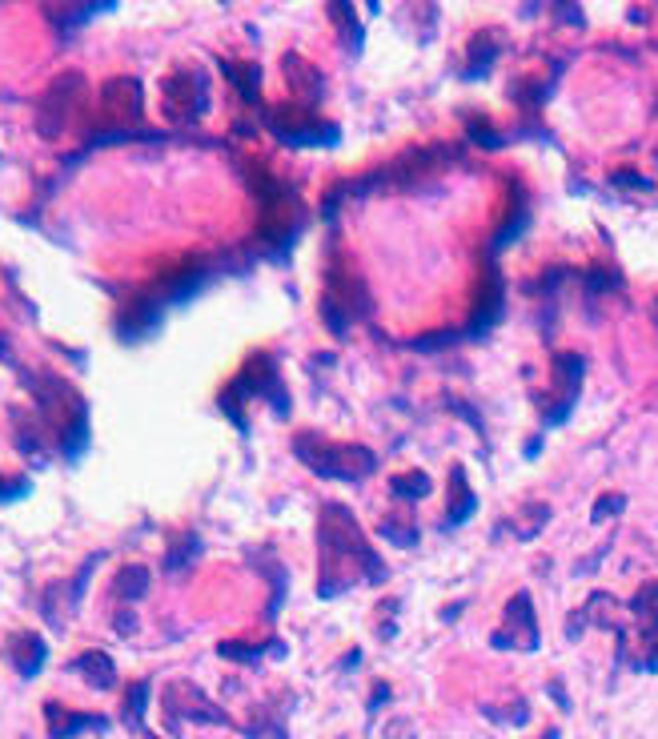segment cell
<instances>
[{
  "instance_id": "11",
  "label": "cell",
  "mask_w": 658,
  "mask_h": 739,
  "mask_svg": "<svg viewBox=\"0 0 658 739\" xmlns=\"http://www.w3.org/2000/svg\"><path fill=\"white\" fill-rule=\"evenodd\" d=\"M225 73L233 77V85L241 89L245 101H257V69L253 65H225Z\"/></svg>"
},
{
  "instance_id": "16",
  "label": "cell",
  "mask_w": 658,
  "mask_h": 739,
  "mask_svg": "<svg viewBox=\"0 0 658 739\" xmlns=\"http://www.w3.org/2000/svg\"><path fill=\"white\" fill-rule=\"evenodd\" d=\"M614 507H622V499H618V495H614V499H602V503L594 507V515H598V519H606V511H614Z\"/></svg>"
},
{
  "instance_id": "3",
  "label": "cell",
  "mask_w": 658,
  "mask_h": 739,
  "mask_svg": "<svg viewBox=\"0 0 658 739\" xmlns=\"http://www.w3.org/2000/svg\"><path fill=\"white\" fill-rule=\"evenodd\" d=\"M205 77L197 69H177L169 81H165V113L173 121H193L201 109H205Z\"/></svg>"
},
{
  "instance_id": "14",
  "label": "cell",
  "mask_w": 658,
  "mask_h": 739,
  "mask_svg": "<svg viewBox=\"0 0 658 739\" xmlns=\"http://www.w3.org/2000/svg\"><path fill=\"white\" fill-rule=\"evenodd\" d=\"M197 555V539H189V543H181L177 551H169V571H177L185 559H193Z\"/></svg>"
},
{
  "instance_id": "15",
  "label": "cell",
  "mask_w": 658,
  "mask_h": 739,
  "mask_svg": "<svg viewBox=\"0 0 658 739\" xmlns=\"http://www.w3.org/2000/svg\"><path fill=\"white\" fill-rule=\"evenodd\" d=\"M21 495H29V478H25L21 486H5V478H0V503H13V499H21Z\"/></svg>"
},
{
  "instance_id": "10",
  "label": "cell",
  "mask_w": 658,
  "mask_h": 739,
  "mask_svg": "<svg viewBox=\"0 0 658 739\" xmlns=\"http://www.w3.org/2000/svg\"><path fill=\"white\" fill-rule=\"evenodd\" d=\"M145 703H149V679H141V683L129 687V699H125V723H129V727H141Z\"/></svg>"
},
{
  "instance_id": "2",
  "label": "cell",
  "mask_w": 658,
  "mask_h": 739,
  "mask_svg": "<svg viewBox=\"0 0 658 739\" xmlns=\"http://www.w3.org/2000/svg\"><path fill=\"white\" fill-rule=\"evenodd\" d=\"M325 454H317L309 442L297 438V454L317 470V474H334V478H362L374 470V454L370 450H358V446H321Z\"/></svg>"
},
{
  "instance_id": "1",
  "label": "cell",
  "mask_w": 658,
  "mask_h": 739,
  "mask_svg": "<svg viewBox=\"0 0 658 739\" xmlns=\"http://www.w3.org/2000/svg\"><path fill=\"white\" fill-rule=\"evenodd\" d=\"M85 97V77L81 73H61L37 101V133L41 137H57L69 129L77 105Z\"/></svg>"
},
{
  "instance_id": "17",
  "label": "cell",
  "mask_w": 658,
  "mask_h": 739,
  "mask_svg": "<svg viewBox=\"0 0 658 739\" xmlns=\"http://www.w3.org/2000/svg\"><path fill=\"white\" fill-rule=\"evenodd\" d=\"M390 739H414V735H410V723H394V727H390Z\"/></svg>"
},
{
  "instance_id": "12",
  "label": "cell",
  "mask_w": 658,
  "mask_h": 739,
  "mask_svg": "<svg viewBox=\"0 0 658 739\" xmlns=\"http://www.w3.org/2000/svg\"><path fill=\"white\" fill-rule=\"evenodd\" d=\"M394 495H402V499H422V495H430V478H426V474L394 478Z\"/></svg>"
},
{
  "instance_id": "9",
  "label": "cell",
  "mask_w": 658,
  "mask_h": 739,
  "mask_svg": "<svg viewBox=\"0 0 658 739\" xmlns=\"http://www.w3.org/2000/svg\"><path fill=\"white\" fill-rule=\"evenodd\" d=\"M113 591L121 595V599H141L145 591H149V567H141V563H129V567H121L117 571V583H113Z\"/></svg>"
},
{
  "instance_id": "8",
  "label": "cell",
  "mask_w": 658,
  "mask_h": 739,
  "mask_svg": "<svg viewBox=\"0 0 658 739\" xmlns=\"http://www.w3.org/2000/svg\"><path fill=\"white\" fill-rule=\"evenodd\" d=\"M73 671H81L97 691H109V687L117 683V667H113V659H109L105 651H85V655H77V659H73Z\"/></svg>"
},
{
  "instance_id": "13",
  "label": "cell",
  "mask_w": 658,
  "mask_h": 739,
  "mask_svg": "<svg viewBox=\"0 0 658 739\" xmlns=\"http://www.w3.org/2000/svg\"><path fill=\"white\" fill-rule=\"evenodd\" d=\"M470 511H474V495H470L466 478H462V474H454V507H450V519L458 523V519H466Z\"/></svg>"
},
{
  "instance_id": "6",
  "label": "cell",
  "mask_w": 658,
  "mask_h": 739,
  "mask_svg": "<svg viewBox=\"0 0 658 739\" xmlns=\"http://www.w3.org/2000/svg\"><path fill=\"white\" fill-rule=\"evenodd\" d=\"M45 719H49V735H53V739H73V735H81V731H105V727H109L105 715H77V711L53 703V699L45 703Z\"/></svg>"
},
{
  "instance_id": "7",
  "label": "cell",
  "mask_w": 658,
  "mask_h": 739,
  "mask_svg": "<svg viewBox=\"0 0 658 739\" xmlns=\"http://www.w3.org/2000/svg\"><path fill=\"white\" fill-rule=\"evenodd\" d=\"M9 659H13V667H17L25 679H33V675H41V667H45V659H49V643H45L41 635H13Z\"/></svg>"
},
{
  "instance_id": "18",
  "label": "cell",
  "mask_w": 658,
  "mask_h": 739,
  "mask_svg": "<svg viewBox=\"0 0 658 739\" xmlns=\"http://www.w3.org/2000/svg\"><path fill=\"white\" fill-rule=\"evenodd\" d=\"M542 739H558V731H546V735H542Z\"/></svg>"
},
{
  "instance_id": "5",
  "label": "cell",
  "mask_w": 658,
  "mask_h": 739,
  "mask_svg": "<svg viewBox=\"0 0 658 739\" xmlns=\"http://www.w3.org/2000/svg\"><path fill=\"white\" fill-rule=\"evenodd\" d=\"M157 322H161V298H157V294H141V298H133V306L117 318V334H121L125 342H137V338H145Z\"/></svg>"
},
{
  "instance_id": "4",
  "label": "cell",
  "mask_w": 658,
  "mask_h": 739,
  "mask_svg": "<svg viewBox=\"0 0 658 739\" xmlns=\"http://www.w3.org/2000/svg\"><path fill=\"white\" fill-rule=\"evenodd\" d=\"M165 715H169L173 727H177L185 715H189V719H201V723H225V711L213 707L193 683H169V691H165Z\"/></svg>"
}]
</instances>
